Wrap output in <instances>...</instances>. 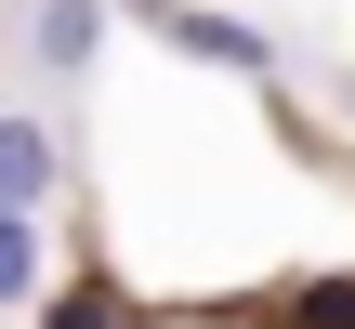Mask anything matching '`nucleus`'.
<instances>
[{
    "instance_id": "nucleus-6",
    "label": "nucleus",
    "mask_w": 355,
    "mask_h": 329,
    "mask_svg": "<svg viewBox=\"0 0 355 329\" xmlns=\"http://www.w3.org/2000/svg\"><path fill=\"white\" fill-rule=\"evenodd\" d=\"M303 317H316V329H355V277H316V290H303Z\"/></svg>"
},
{
    "instance_id": "nucleus-3",
    "label": "nucleus",
    "mask_w": 355,
    "mask_h": 329,
    "mask_svg": "<svg viewBox=\"0 0 355 329\" xmlns=\"http://www.w3.org/2000/svg\"><path fill=\"white\" fill-rule=\"evenodd\" d=\"M105 13H119V0H40V13H26V53H40L53 79H92V53H105Z\"/></svg>"
},
{
    "instance_id": "nucleus-1",
    "label": "nucleus",
    "mask_w": 355,
    "mask_h": 329,
    "mask_svg": "<svg viewBox=\"0 0 355 329\" xmlns=\"http://www.w3.org/2000/svg\"><path fill=\"white\" fill-rule=\"evenodd\" d=\"M53 198H66V132H53V106H0V211L53 224Z\"/></svg>"
},
{
    "instance_id": "nucleus-5",
    "label": "nucleus",
    "mask_w": 355,
    "mask_h": 329,
    "mask_svg": "<svg viewBox=\"0 0 355 329\" xmlns=\"http://www.w3.org/2000/svg\"><path fill=\"white\" fill-rule=\"evenodd\" d=\"M40 329H132V317H119L105 277H79V290H53V317H40Z\"/></svg>"
},
{
    "instance_id": "nucleus-2",
    "label": "nucleus",
    "mask_w": 355,
    "mask_h": 329,
    "mask_svg": "<svg viewBox=\"0 0 355 329\" xmlns=\"http://www.w3.org/2000/svg\"><path fill=\"white\" fill-rule=\"evenodd\" d=\"M171 53H198V66H224V79H277V66H290V40H263L250 13H211V0L171 26Z\"/></svg>"
},
{
    "instance_id": "nucleus-8",
    "label": "nucleus",
    "mask_w": 355,
    "mask_h": 329,
    "mask_svg": "<svg viewBox=\"0 0 355 329\" xmlns=\"http://www.w3.org/2000/svg\"><path fill=\"white\" fill-rule=\"evenodd\" d=\"M343 119H355V79H343Z\"/></svg>"
},
{
    "instance_id": "nucleus-7",
    "label": "nucleus",
    "mask_w": 355,
    "mask_h": 329,
    "mask_svg": "<svg viewBox=\"0 0 355 329\" xmlns=\"http://www.w3.org/2000/svg\"><path fill=\"white\" fill-rule=\"evenodd\" d=\"M119 13H158V26H184V13H198V0H119Z\"/></svg>"
},
{
    "instance_id": "nucleus-4",
    "label": "nucleus",
    "mask_w": 355,
    "mask_h": 329,
    "mask_svg": "<svg viewBox=\"0 0 355 329\" xmlns=\"http://www.w3.org/2000/svg\"><path fill=\"white\" fill-rule=\"evenodd\" d=\"M40 290H53V224L0 211V317H13V303H40Z\"/></svg>"
}]
</instances>
